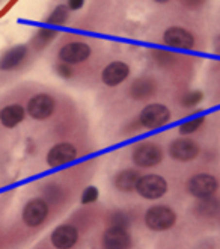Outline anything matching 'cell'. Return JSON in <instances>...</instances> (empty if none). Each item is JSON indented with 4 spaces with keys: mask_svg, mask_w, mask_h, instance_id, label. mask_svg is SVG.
I'll use <instances>...</instances> for the list:
<instances>
[{
    "mask_svg": "<svg viewBox=\"0 0 220 249\" xmlns=\"http://www.w3.org/2000/svg\"><path fill=\"white\" fill-rule=\"evenodd\" d=\"M172 118L170 109L161 103H151L145 106L139 113V124L143 128L155 130L166 125Z\"/></svg>",
    "mask_w": 220,
    "mask_h": 249,
    "instance_id": "obj_1",
    "label": "cell"
},
{
    "mask_svg": "<svg viewBox=\"0 0 220 249\" xmlns=\"http://www.w3.org/2000/svg\"><path fill=\"white\" fill-rule=\"evenodd\" d=\"M177 222V214L168 206H154L145 213V224L152 231L170 230Z\"/></svg>",
    "mask_w": 220,
    "mask_h": 249,
    "instance_id": "obj_2",
    "label": "cell"
},
{
    "mask_svg": "<svg viewBox=\"0 0 220 249\" xmlns=\"http://www.w3.org/2000/svg\"><path fill=\"white\" fill-rule=\"evenodd\" d=\"M136 190L145 199H158L166 194L168 183L163 177H160L157 174L140 175Z\"/></svg>",
    "mask_w": 220,
    "mask_h": 249,
    "instance_id": "obj_3",
    "label": "cell"
},
{
    "mask_svg": "<svg viewBox=\"0 0 220 249\" xmlns=\"http://www.w3.org/2000/svg\"><path fill=\"white\" fill-rule=\"evenodd\" d=\"M217 189H219V181L211 174H196L187 183L188 194L199 199L213 196L217 192Z\"/></svg>",
    "mask_w": 220,
    "mask_h": 249,
    "instance_id": "obj_4",
    "label": "cell"
},
{
    "mask_svg": "<svg viewBox=\"0 0 220 249\" xmlns=\"http://www.w3.org/2000/svg\"><path fill=\"white\" fill-rule=\"evenodd\" d=\"M56 101L50 94H35L27 101L26 112L36 121H44L54 113Z\"/></svg>",
    "mask_w": 220,
    "mask_h": 249,
    "instance_id": "obj_5",
    "label": "cell"
},
{
    "mask_svg": "<svg viewBox=\"0 0 220 249\" xmlns=\"http://www.w3.org/2000/svg\"><path fill=\"white\" fill-rule=\"evenodd\" d=\"M133 162L139 168H152L161 163L163 160V150L157 143L152 142H143L137 145L133 151Z\"/></svg>",
    "mask_w": 220,
    "mask_h": 249,
    "instance_id": "obj_6",
    "label": "cell"
},
{
    "mask_svg": "<svg viewBox=\"0 0 220 249\" xmlns=\"http://www.w3.org/2000/svg\"><path fill=\"white\" fill-rule=\"evenodd\" d=\"M91 52L92 50L89 47V44L82 42V41H72L62 46V49L57 53V57H59L61 62L76 65V64L85 62L87 57L91 56Z\"/></svg>",
    "mask_w": 220,
    "mask_h": 249,
    "instance_id": "obj_7",
    "label": "cell"
},
{
    "mask_svg": "<svg viewBox=\"0 0 220 249\" xmlns=\"http://www.w3.org/2000/svg\"><path fill=\"white\" fill-rule=\"evenodd\" d=\"M163 42L168 47L192 50L195 47V35L184 27L172 26L168 27L163 34Z\"/></svg>",
    "mask_w": 220,
    "mask_h": 249,
    "instance_id": "obj_8",
    "label": "cell"
},
{
    "mask_svg": "<svg viewBox=\"0 0 220 249\" xmlns=\"http://www.w3.org/2000/svg\"><path fill=\"white\" fill-rule=\"evenodd\" d=\"M199 145L198 142L188 139V138H178L170 142L169 145V154L173 160L178 162H190L199 156Z\"/></svg>",
    "mask_w": 220,
    "mask_h": 249,
    "instance_id": "obj_9",
    "label": "cell"
},
{
    "mask_svg": "<svg viewBox=\"0 0 220 249\" xmlns=\"http://www.w3.org/2000/svg\"><path fill=\"white\" fill-rule=\"evenodd\" d=\"M76 157H77L76 146L68 142H61L51 146L50 151L47 153V165L50 168H61L71 163L72 160H76Z\"/></svg>",
    "mask_w": 220,
    "mask_h": 249,
    "instance_id": "obj_10",
    "label": "cell"
},
{
    "mask_svg": "<svg viewBox=\"0 0 220 249\" xmlns=\"http://www.w3.org/2000/svg\"><path fill=\"white\" fill-rule=\"evenodd\" d=\"M47 214H49V204L41 198H35L24 206L23 221L27 227H38L46 221Z\"/></svg>",
    "mask_w": 220,
    "mask_h": 249,
    "instance_id": "obj_11",
    "label": "cell"
},
{
    "mask_svg": "<svg viewBox=\"0 0 220 249\" xmlns=\"http://www.w3.org/2000/svg\"><path fill=\"white\" fill-rule=\"evenodd\" d=\"M130 76V67L122 61H113L101 71V80L106 86L115 88L125 82Z\"/></svg>",
    "mask_w": 220,
    "mask_h": 249,
    "instance_id": "obj_12",
    "label": "cell"
},
{
    "mask_svg": "<svg viewBox=\"0 0 220 249\" xmlns=\"http://www.w3.org/2000/svg\"><path fill=\"white\" fill-rule=\"evenodd\" d=\"M102 245L106 249H130L131 236L124 227L110 225L102 236Z\"/></svg>",
    "mask_w": 220,
    "mask_h": 249,
    "instance_id": "obj_13",
    "label": "cell"
},
{
    "mask_svg": "<svg viewBox=\"0 0 220 249\" xmlns=\"http://www.w3.org/2000/svg\"><path fill=\"white\" fill-rule=\"evenodd\" d=\"M79 232L72 225H61L51 232V243L57 249H71L77 243Z\"/></svg>",
    "mask_w": 220,
    "mask_h": 249,
    "instance_id": "obj_14",
    "label": "cell"
},
{
    "mask_svg": "<svg viewBox=\"0 0 220 249\" xmlns=\"http://www.w3.org/2000/svg\"><path fill=\"white\" fill-rule=\"evenodd\" d=\"M26 113V107H23L21 105H8L0 110V124L6 128H16L24 121Z\"/></svg>",
    "mask_w": 220,
    "mask_h": 249,
    "instance_id": "obj_15",
    "label": "cell"
},
{
    "mask_svg": "<svg viewBox=\"0 0 220 249\" xmlns=\"http://www.w3.org/2000/svg\"><path fill=\"white\" fill-rule=\"evenodd\" d=\"M27 53H29V49L24 44H20V46L9 49L2 57H0V70L2 71L16 70L27 57Z\"/></svg>",
    "mask_w": 220,
    "mask_h": 249,
    "instance_id": "obj_16",
    "label": "cell"
},
{
    "mask_svg": "<svg viewBox=\"0 0 220 249\" xmlns=\"http://www.w3.org/2000/svg\"><path fill=\"white\" fill-rule=\"evenodd\" d=\"M155 94V82L150 77H139L130 86V95L133 100H148Z\"/></svg>",
    "mask_w": 220,
    "mask_h": 249,
    "instance_id": "obj_17",
    "label": "cell"
},
{
    "mask_svg": "<svg viewBox=\"0 0 220 249\" xmlns=\"http://www.w3.org/2000/svg\"><path fill=\"white\" fill-rule=\"evenodd\" d=\"M140 178V174L136 169H124L116 174L115 186L121 192H133Z\"/></svg>",
    "mask_w": 220,
    "mask_h": 249,
    "instance_id": "obj_18",
    "label": "cell"
},
{
    "mask_svg": "<svg viewBox=\"0 0 220 249\" xmlns=\"http://www.w3.org/2000/svg\"><path fill=\"white\" fill-rule=\"evenodd\" d=\"M203 123H205V116L203 115H195V116H192V118H188L187 121H184L180 125L178 131H180L181 136L192 135V133H195V131H198L202 127Z\"/></svg>",
    "mask_w": 220,
    "mask_h": 249,
    "instance_id": "obj_19",
    "label": "cell"
},
{
    "mask_svg": "<svg viewBox=\"0 0 220 249\" xmlns=\"http://www.w3.org/2000/svg\"><path fill=\"white\" fill-rule=\"evenodd\" d=\"M69 16V8L65 5H59L53 9V12L47 17V24H53V26H62L67 23Z\"/></svg>",
    "mask_w": 220,
    "mask_h": 249,
    "instance_id": "obj_20",
    "label": "cell"
},
{
    "mask_svg": "<svg viewBox=\"0 0 220 249\" xmlns=\"http://www.w3.org/2000/svg\"><path fill=\"white\" fill-rule=\"evenodd\" d=\"M54 36H56V31H53L50 27H42L36 32L34 38V46L36 49H44L47 44H50L54 39Z\"/></svg>",
    "mask_w": 220,
    "mask_h": 249,
    "instance_id": "obj_21",
    "label": "cell"
},
{
    "mask_svg": "<svg viewBox=\"0 0 220 249\" xmlns=\"http://www.w3.org/2000/svg\"><path fill=\"white\" fill-rule=\"evenodd\" d=\"M220 210V202L214 199L213 196L201 199L199 206H198V213L201 216H213Z\"/></svg>",
    "mask_w": 220,
    "mask_h": 249,
    "instance_id": "obj_22",
    "label": "cell"
},
{
    "mask_svg": "<svg viewBox=\"0 0 220 249\" xmlns=\"http://www.w3.org/2000/svg\"><path fill=\"white\" fill-rule=\"evenodd\" d=\"M202 100H203V94L201 91H190V92L183 95L181 105L184 107H195L201 103Z\"/></svg>",
    "mask_w": 220,
    "mask_h": 249,
    "instance_id": "obj_23",
    "label": "cell"
},
{
    "mask_svg": "<svg viewBox=\"0 0 220 249\" xmlns=\"http://www.w3.org/2000/svg\"><path fill=\"white\" fill-rule=\"evenodd\" d=\"M98 195H100V192H98L97 187H94V186L86 187L83 190V194H82V204H85V206H86V204L95 202L98 199Z\"/></svg>",
    "mask_w": 220,
    "mask_h": 249,
    "instance_id": "obj_24",
    "label": "cell"
},
{
    "mask_svg": "<svg viewBox=\"0 0 220 249\" xmlns=\"http://www.w3.org/2000/svg\"><path fill=\"white\" fill-rule=\"evenodd\" d=\"M56 72H57V76H61L62 79H71L72 76H74L72 65L65 64V62H59L56 65Z\"/></svg>",
    "mask_w": 220,
    "mask_h": 249,
    "instance_id": "obj_25",
    "label": "cell"
},
{
    "mask_svg": "<svg viewBox=\"0 0 220 249\" xmlns=\"http://www.w3.org/2000/svg\"><path fill=\"white\" fill-rule=\"evenodd\" d=\"M152 54H154V57H155V61H157V64H161V65H163V64H172L173 62V54L172 53H169V52H161V50H154L152 52Z\"/></svg>",
    "mask_w": 220,
    "mask_h": 249,
    "instance_id": "obj_26",
    "label": "cell"
},
{
    "mask_svg": "<svg viewBox=\"0 0 220 249\" xmlns=\"http://www.w3.org/2000/svg\"><path fill=\"white\" fill-rule=\"evenodd\" d=\"M112 225L113 227H124V228H128V217L118 212V213H115L112 214Z\"/></svg>",
    "mask_w": 220,
    "mask_h": 249,
    "instance_id": "obj_27",
    "label": "cell"
},
{
    "mask_svg": "<svg viewBox=\"0 0 220 249\" xmlns=\"http://www.w3.org/2000/svg\"><path fill=\"white\" fill-rule=\"evenodd\" d=\"M180 2L184 6L190 8V9H196V8H199V6H202L205 3V0H180Z\"/></svg>",
    "mask_w": 220,
    "mask_h": 249,
    "instance_id": "obj_28",
    "label": "cell"
},
{
    "mask_svg": "<svg viewBox=\"0 0 220 249\" xmlns=\"http://www.w3.org/2000/svg\"><path fill=\"white\" fill-rule=\"evenodd\" d=\"M85 5V0H68V8L71 11H77Z\"/></svg>",
    "mask_w": 220,
    "mask_h": 249,
    "instance_id": "obj_29",
    "label": "cell"
},
{
    "mask_svg": "<svg viewBox=\"0 0 220 249\" xmlns=\"http://www.w3.org/2000/svg\"><path fill=\"white\" fill-rule=\"evenodd\" d=\"M213 46H214V52H216L217 54H220V35H217V36L214 38Z\"/></svg>",
    "mask_w": 220,
    "mask_h": 249,
    "instance_id": "obj_30",
    "label": "cell"
},
{
    "mask_svg": "<svg viewBox=\"0 0 220 249\" xmlns=\"http://www.w3.org/2000/svg\"><path fill=\"white\" fill-rule=\"evenodd\" d=\"M154 2H157V3H168V2H170V0H154Z\"/></svg>",
    "mask_w": 220,
    "mask_h": 249,
    "instance_id": "obj_31",
    "label": "cell"
}]
</instances>
